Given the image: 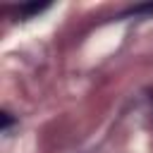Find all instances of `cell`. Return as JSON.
Segmentation results:
<instances>
[{"label": "cell", "mask_w": 153, "mask_h": 153, "mask_svg": "<svg viewBox=\"0 0 153 153\" xmlns=\"http://www.w3.org/2000/svg\"><path fill=\"white\" fill-rule=\"evenodd\" d=\"M139 12H153V5H139V7H129L127 14H139Z\"/></svg>", "instance_id": "1"}, {"label": "cell", "mask_w": 153, "mask_h": 153, "mask_svg": "<svg viewBox=\"0 0 153 153\" xmlns=\"http://www.w3.org/2000/svg\"><path fill=\"white\" fill-rule=\"evenodd\" d=\"M43 7H45V5H26V7H24V14H31V12H41Z\"/></svg>", "instance_id": "2"}, {"label": "cell", "mask_w": 153, "mask_h": 153, "mask_svg": "<svg viewBox=\"0 0 153 153\" xmlns=\"http://www.w3.org/2000/svg\"><path fill=\"white\" fill-rule=\"evenodd\" d=\"M12 124V117H10V112H2V129H7Z\"/></svg>", "instance_id": "3"}]
</instances>
